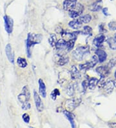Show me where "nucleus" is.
<instances>
[{
  "label": "nucleus",
  "mask_w": 116,
  "mask_h": 128,
  "mask_svg": "<svg viewBox=\"0 0 116 128\" xmlns=\"http://www.w3.org/2000/svg\"><path fill=\"white\" fill-rule=\"evenodd\" d=\"M42 35L40 34H28L26 39V53L28 58L31 56L30 48L34 45L39 43L42 40Z\"/></svg>",
  "instance_id": "obj_1"
},
{
  "label": "nucleus",
  "mask_w": 116,
  "mask_h": 128,
  "mask_svg": "<svg viewBox=\"0 0 116 128\" xmlns=\"http://www.w3.org/2000/svg\"><path fill=\"white\" fill-rule=\"evenodd\" d=\"M90 53V47L88 45L77 47L72 52V56L77 61H82L84 55Z\"/></svg>",
  "instance_id": "obj_2"
},
{
  "label": "nucleus",
  "mask_w": 116,
  "mask_h": 128,
  "mask_svg": "<svg viewBox=\"0 0 116 128\" xmlns=\"http://www.w3.org/2000/svg\"><path fill=\"white\" fill-rule=\"evenodd\" d=\"M84 10V7L83 5H81L79 3H76V5L74 8L68 11L69 12V16L72 18L76 19L77 17H79Z\"/></svg>",
  "instance_id": "obj_3"
},
{
  "label": "nucleus",
  "mask_w": 116,
  "mask_h": 128,
  "mask_svg": "<svg viewBox=\"0 0 116 128\" xmlns=\"http://www.w3.org/2000/svg\"><path fill=\"white\" fill-rule=\"evenodd\" d=\"M81 102V99L79 98H74L71 99L67 100L65 103V107L68 111L72 112L77 107L79 106Z\"/></svg>",
  "instance_id": "obj_4"
},
{
  "label": "nucleus",
  "mask_w": 116,
  "mask_h": 128,
  "mask_svg": "<svg viewBox=\"0 0 116 128\" xmlns=\"http://www.w3.org/2000/svg\"><path fill=\"white\" fill-rule=\"evenodd\" d=\"M18 100L22 104L29 101L30 98V92L27 85H25L23 88L22 93L18 95Z\"/></svg>",
  "instance_id": "obj_5"
},
{
  "label": "nucleus",
  "mask_w": 116,
  "mask_h": 128,
  "mask_svg": "<svg viewBox=\"0 0 116 128\" xmlns=\"http://www.w3.org/2000/svg\"><path fill=\"white\" fill-rule=\"evenodd\" d=\"M34 99L37 110L39 112H42L44 109V104L43 103L39 95L36 91H34Z\"/></svg>",
  "instance_id": "obj_6"
},
{
  "label": "nucleus",
  "mask_w": 116,
  "mask_h": 128,
  "mask_svg": "<svg viewBox=\"0 0 116 128\" xmlns=\"http://www.w3.org/2000/svg\"><path fill=\"white\" fill-rule=\"evenodd\" d=\"M5 27V30L8 34H11L13 31V26H14V21L10 17L8 16H5L4 18Z\"/></svg>",
  "instance_id": "obj_7"
},
{
  "label": "nucleus",
  "mask_w": 116,
  "mask_h": 128,
  "mask_svg": "<svg viewBox=\"0 0 116 128\" xmlns=\"http://www.w3.org/2000/svg\"><path fill=\"white\" fill-rule=\"evenodd\" d=\"M103 2L101 0H97L94 3H93L89 7L88 10H91L92 12H98L102 8Z\"/></svg>",
  "instance_id": "obj_8"
},
{
  "label": "nucleus",
  "mask_w": 116,
  "mask_h": 128,
  "mask_svg": "<svg viewBox=\"0 0 116 128\" xmlns=\"http://www.w3.org/2000/svg\"><path fill=\"white\" fill-rule=\"evenodd\" d=\"M69 73L70 74V77H71L72 80L79 79V78H81L80 72L79 71L75 65H72Z\"/></svg>",
  "instance_id": "obj_9"
},
{
  "label": "nucleus",
  "mask_w": 116,
  "mask_h": 128,
  "mask_svg": "<svg viewBox=\"0 0 116 128\" xmlns=\"http://www.w3.org/2000/svg\"><path fill=\"white\" fill-rule=\"evenodd\" d=\"M5 53H6V56L8 60H9V61H10V63H14V56L13 53H12V47H11L10 43H8L6 45V47H5Z\"/></svg>",
  "instance_id": "obj_10"
},
{
  "label": "nucleus",
  "mask_w": 116,
  "mask_h": 128,
  "mask_svg": "<svg viewBox=\"0 0 116 128\" xmlns=\"http://www.w3.org/2000/svg\"><path fill=\"white\" fill-rule=\"evenodd\" d=\"M77 88V83H70L66 88V93L70 96H73L75 94V91Z\"/></svg>",
  "instance_id": "obj_11"
},
{
  "label": "nucleus",
  "mask_w": 116,
  "mask_h": 128,
  "mask_svg": "<svg viewBox=\"0 0 116 128\" xmlns=\"http://www.w3.org/2000/svg\"><path fill=\"white\" fill-rule=\"evenodd\" d=\"M66 43H67V41L65 40L59 39L56 43L55 47H56V49L58 51H64L65 50L66 51Z\"/></svg>",
  "instance_id": "obj_12"
},
{
  "label": "nucleus",
  "mask_w": 116,
  "mask_h": 128,
  "mask_svg": "<svg viewBox=\"0 0 116 128\" xmlns=\"http://www.w3.org/2000/svg\"><path fill=\"white\" fill-rule=\"evenodd\" d=\"M114 88V81L111 80H109L108 81H105L104 83V85L103 86V89H104L105 92H106L107 94H111L113 91Z\"/></svg>",
  "instance_id": "obj_13"
},
{
  "label": "nucleus",
  "mask_w": 116,
  "mask_h": 128,
  "mask_svg": "<svg viewBox=\"0 0 116 128\" xmlns=\"http://www.w3.org/2000/svg\"><path fill=\"white\" fill-rule=\"evenodd\" d=\"M39 93L43 98H46V85L42 79L39 80Z\"/></svg>",
  "instance_id": "obj_14"
},
{
  "label": "nucleus",
  "mask_w": 116,
  "mask_h": 128,
  "mask_svg": "<svg viewBox=\"0 0 116 128\" xmlns=\"http://www.w3.org/2000/svg\"><path fill=\"white\" fill-rule=\"evenodd\" d=\"M96 54L97 55V56L98 58L99 61L100 63H103L104 62L105 60H106L107 58V54L104 51L102 50V49H97L96 51Z\"/></svg>",
  "instance_id": "obj_15"
},
{
  "label": "nucleus",
  "mask_w": 116,
  "mask_h": 128,
  "mask_svg": "<svg viewBox=\"0 0 116 128\" xmlns=\"http://www.w3.org/2000/svg\"><path fill=\"white\" fill-rule=\"evenodd\" d=\"M96 72L98 74H99L101 76H103V77H106L109 74L110 72V70L106 67V66H100V67H97L96 69Z\"/></svg>",
  "instance_id": "obj_16"
},
{
  "label": "nucleus",
  "mask_w": 116,
  "mask_h": 128,
  "mask_svg": "<svg viewBox=\"0 0 116 128\" xmlns=\"http://www.w3.org/2000/svg\"><path fill=\"white\" fill-rule=\"evenodd\" d=\"M76 3L77 2L76 1H70V0H64L63 3V7L64 8V10L69 11L75 7Z\"/></svg>",
  "instance_id": "obj_17"
},
{
  "label": "nucleus",
  "mask_w": 116,
  "mask_h": 128,
  "mask_svg": "<svg viewBox=\"0 0 116 128\" xmlns=\"http://www.w3.org/2000/svg\"><path fill=\"white\" fill-rule=\"evenodd\" d=\"M79 33V32H74V33H66V32H63L61 33V36H63L64 40H70L72 39H76L77 35Z\"/></svg>",
  "instance_id": "obj_18"
},
{
  "label": "nucleus",
  "mask_w": 116,
  "mask_h": 128,
  "mask_svg": "<svg viewBox=\"0 0 116 128\" xmlns=\"http://www.w3.org/2000/svg\"><path fill=\"white\" fill-rule=\"evenodd\" d=\"M104 40H105L104 35L101 34L100 35H98L97 36H96V38L94 39L93 43H94V44L96 45V47H99L102 45L104 41Z\"/></svg>",
  "instance_id": "obj_19"
},
{
  "label": "nucleus",
  "mask_w": 116,
  "mask_h": 128,
  "mask_svg": "<svg viewBox=\"0 0 116 128\" xmlns=\"http://www.w3.org/2000/svg\"><path fill=\"white\" fill-rule=\"evenodd\" d=\"M68 25L73 29L78 30V29H80L81 28L82 23L78 19H77V20H74L70 21V22L68 23Z\"/></svg>",
  "instance_id": "obj_20"
},
{
  "label": "nucleus",
  "mask_w": 116,
  "mask_h": 128,
  "mask_svg": "<svg viewBox=\"0 0 116 128\" xmlns=\"http://www.w3.org/2000/svg\"><path fill=\"white\" fill-rule=\"evenodd\" d=\"M63 114L64 115V116H66V118L68 119V121L70 122L72 128H76L75 122H74V116L72 113V112L68 111H64Z\"/></svg>",
  "instance_id": "obj_21"
},
{
  "label": "nucleus",
  "mask_w": 116,
  "mask_h": 128,
  "mask_svg": "<svg viewBox=\"0 0 116 128\" xmlns=\"http://www.w3.org/2000/svg\"><path fill=\"white\" fill-rule=\"evenodd\" d=\"M68 61H69L68 57L63 56V54H59V58H58V61H57V63L58 65H60V66H63V65H64L65 64H66Z\"/></svg>",
  "instance_id": "obj_22"
},
{
  "label": "nucleus",
  "mask_w": 116,
  "mask_h": 128,
  "mask_svg": "<svg viewBox=\"0 0 116 128\" xmlns=\"http://www.w3.org/2000/svg\"><path fill=\"white\" fill-rule=\"evenodd\" d=\"M99 80L96 78H92L88 81V88L90 90H94L96 89V86L98 84Z\"/></svg>",
  "instance_id": "obj_23"
},
{
  "label": "nucleus",
  "mask_w": 116,
  "mask_h": 128,
  "mask_svg": "<svg viewBox=\"0 0 116 128\" xmlns=\"http://www.w3.org/2000/svg\"><path fill=\"white\" fill-rule=\"evenodd\" d=\"M78 20L82 23H88L89 22H90V21L92 20V16L90 14H85L84 16L79 17Z\"/></svg>",
  "instance_id": "obj_24"
},
{
  "label": "nucleus",
  "mask_w": 116,
  "mask_h": 128,
  "mask_svg": "<svg viewBox=\"0 0 116 128\" xmlns=\"http://www.w3.org/2000/svg\"><path fill=\"white\" fill-rule=\"evenodd\" d=\"M107 43L111 49L116 50V38H109L107 40Z\"/></svg>",
  "instance_id": "obj_25"
},
{
  "label": "nucleus",
  "mask_w": 116,
  "mask_h": 128,
  "mask_svg": "<svg viewBox=\"0 0 116 128\" xmlns=\"http://www.w3.org/2000/svg\"><path fill=\"white\" fill-rule=\"evenodd\" d=\"M17 63H18V66L21 68H25L28 65L26 60L23 58H21V57H19L17 60Z\"/></svg>",
  "instance_id": "obj_26"
},
{
  "label": "nucleus",
  "mask_w": 116,
  "mask_h": 128,
  "mask_svg": "<svg viewBox=\"0 0 116 128\" xmlns=\"http://www.w3.org/2000/svg\"><path fill=\"white\" fill-rule=\"evenodd\" d=\"M76 40V39H72V40L67 41V43H66V52H70L71 50H72V49L74 48Z\"/></svg>",
  "instance_id": "obj_27"
},
{
  "label": "nucleus",
  "mask_w": 116,
  "mask_h": 128,
  "mask_svg": "<svg viewBox=\"0 0 116 128\" xmlns=\"http://www.w3.org/2000/svg\"><path fill=\"white\" fill-rule=\"evenodd\" d=\"M57 41H58V40H57V37H56V34H53L50 35L49 39H48V42L52 47H55Z\"/></svg>",
  "instance_id": "obj_28"
},
{
  "label": "nucleus",
  "mask_w": 116,
  "mask_h": 128,
  "mask_svg": "<svg viewBox=\"0 0 116 128\" xmlns=\"http://www.w3.org/2000/svg\"><path fill=\"white\" fill-rule=\"evenodd\" d=\"M99 61V60H98V58H97V56H96V55H94V56H93L92 58V59H91V61H89V62H88V65H89V67H90V68L91 69V68H92V67H94L95 65L97 63V62Z\"/></svg>",
  "instance_id": "obj_29"
},
{
  "label": "nucleus",
  "mask_w": 116,
  "mask_h": 128,
  "mask_svg": "<svg viewBox=\"0 0 116 128\" xmlns=\"http://www.w3.org/2000/svg\"><path fill=\"white\" fill-rule=\"evenodd\" d=\"M106 66L109 70L112 69L113 67L116 66V58H114L110 60L109 62L106 64Z\"/></svg>",
  "instance_id": "obj_30"
},
{
  "label": "nucleus",
  "mask_w": 116,
  "mask_h": 128,
  "mask_svg": "<svg viewBox=\"0 0 116 128\" xmlns=\"http://www.w3.org/2000/svg\"><path fill=\"white\" fill-rule=\"evenodd\" d=\"M92 28L89 26H84L83 27V31H81V33L84 35H89L92 34Z\"/></svg>",
  "instance_id": "obj_31"
},
{
  "label": "nucleus",
  "mask_w": 116,
  "mask_h": 128,
  "mask_svg": "<svg viewBox=\"0 0 116 128\" xmlns=\"http://www.w3.org/2000/svg\"><path fill=\"white\" fill-rule=\"evenodd\" d=\"M60 94V93H59V91L58 89H55L52 91L51 94H50V96H51V98L54 100H56V98L58 96H59Z\"/></svg>",
  "instance_id": "obj_32"
},
{
  "label": "nucleus",
  "mask_w": 116,
  "mask_h": 128,
  "mask_svg": "<svg viewBox=\"0 0 116 128\" xmlns=\"http://www.w3.org/2000/svg\"><path fill=\"white\" fill-rule=\"evenodd\" d=\"M21 108H22L23 110L26 111V110L30 109V108H31V105H30V104L29 103V102H25V103L23 104L22 106H21Z\"/></svg>",
  "instance_id": "obj_33"
},
{
  "label": "nucleus",
  "mask_w": 116,
  "mask_h": 128,
  "mask_svg": "<svg viewBox=\"0 0 116 128\" xmlns=\"http://www.w3.org/2000/svg\"><path fill=\"white\" fill-rule=\"evenodd\" d=\"M22 118L23 121H24L25 123L26 124H28L29 122H30V116H29V115L27 113H24L23 115L22 116Z\"/></svg>",
  "instance_id": "obj_34"
},
{
  "label": "nucleus",
  "mask_w": 116,
  "mask_h": 128,
  "mask_svg": "<svg viewBox=\"0 0 116 128\" xmlns=\"http://www.w3.org/2000/svg\"><path fill=\"white\" fill-rule=\"evenodd\" d=\"M82 86H83V91L85 92L86 91V89L88 88V81H87V80H84V81H83V82L82 83Z\"/></svg>",
  "instance_id": "obj_35"
},
{
  "label": "nucleus",
  "mask_w": 116,
  "mask_h": 128,
  "mask_svg": "<svg viewBox=\"0 0 116 128\" xmlns=\"http://www.w3.org/2000/svg\"><path fill=\"white\" fill-rule=\"evenodd\" d=\"M116 23L115 22H111L109 23V25H108V26H109V27H110V28L111 29V30H114V29H116Z\"/></svg>",
  "instance_id": "obj_36"
},
{
  "label": "nucleus",
  "mask_w": 116,
  "mask_h": 128,
  "mask_svg": "<svg viewBox=\"0 0 116 128\" xmlns=\"http://www.w3.org/2000/svg\"><path fill=\"white\" fill-rule=\"evenodd\" d=\"M103 12L104 13V14L105 16H108V15H109L108 12V8H103Z\"/></svg>",
  "instance_id": "obj_37"
},
{
  "label": "nucleus",
  "mask_w": 116,
  "mask_h": 128,
  "mask_svg": "<svg viewBox=\"0 0 116 128\" xmlns=\"http://www.w3.org/2000/svg\"><path fill=\"white\" fill-rule=\"evenodd\" d=\"M108 126L111 128H116V122H111L110 124H108Z\"/></svg>",
  "instance_id": "obj_38"
},
{
  "label": "nucleus",
  "mask_w": 116,
  "mask_h": 128,
  "mask_svg": "<svg viewBox=\"0 0 116 128\" xmlns=\"http://www.w3.org/2000/svg\"><path fill=\"white\" fill-rule=\"evenodd\" d=\"M99 28V31H100L101 33H103V32H104V31H105L104 27H103V25H101Z\"/></svg>",
  "instance_id": "obj_39"
},
{
  "label": "nucleus",
  "mask_w": 116,
  "mask_h": 128,
  "mask_svg": "<svg viewBox=\"0 0 116 128\" xmlns=\"http://www.w3.org/2000/svg\"><path fill=\"white\" fill-rule=\"evenodd\" d=\"M114 87H115V88H116V79L115 80H114Z\"/></svg>",
  "instance_id": "obj_40"
},
{
  "label": "nucleus",
  "mask_w": 116,
  "mask_h": 128,
  "mask_svg": "<svg viewBox=\"0 0 116 128\" xmlns=\"http://www.w3.org/2000/svg\"><path fill=\"white\" fill-rule=\"evenodd\" d=\"M114 76H115V78H116V72H115V74H114Z\"/></svg>",
  "instance_id": "obj_41"
},
{
  "label": "nucleus",
  "mask_w": 116,
  "mask_h": 128,
  "mask_svg": "<svg viewBox=\"0 0 116 128\" xmlns=\"http://www.w3.org/2000/svg\"><path fill=\"white\" fill-rule=\"evenodd\" d=\"M70 1H76V0H70Z\"/></svg>",
  "instance_id": "obj_42"
},
{
  "label": "nucleus",
  "mask_w": 116,
  "mask_h": 128,
  "mask_svg": "<svg viewBox=\"0 0 116 128\" xmlns=\"http://www.w3.org/2000/svg\"><path fill=\"white\" fill-rule=\"evenodd\" d=\"M115 38H116V36H115Z\"/></svg>",
  "instance_id": "obj_43"
},
{
  "label": "nucleus",
  "mask_w": 116,
  "mask_h": 128,
  "mask_svg": "<svg viewBox=\"0 0 116 128\" xmlns=\"http://www.w3.org/2000/svg\"><path fill=\"white\" fill-rule=\"evenodd\" d=\"M0 105H1V102H0Z\"/></svg>",
  "instance_id": "obj_44"
},
{
  "label": "nucleus",
  "mask_w": 116,
  "mask_h": 128,
  "mask_svg": "<svg viewBox=\"0 0 116 128\" xmlns=\"http://www.w3.org/2000/svg\"></svg>",
  "instance_id": "obj_45"
}]
</instances>
